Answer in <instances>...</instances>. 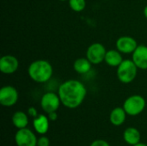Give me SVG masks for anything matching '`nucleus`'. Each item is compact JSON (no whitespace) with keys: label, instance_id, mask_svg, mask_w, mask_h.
<instances>
[{"label":"nucleus","instance_id":"obj_1","mask_svg":"<svg viewBox=\"0 0 147 146\" xmlns=\"http://www.w3.org/2000/svg\"><path fill=\"white\" fill-rule=\"evenodd\" d=\"M58 95L63 106L70 109H74L84 102L87 95V89L80 81L70 79L59 85Z\"/></svg>","mask_w":147,"mask_h":146},{"label":"nucleus","instance_id":"obj_2","mask_svg":"<svg viewBox=\"0 0 147 146\" xmlns=\"http://www.w3.org/2000/svg\"><path fill=\"white\" fill-rule=\"evenodd\" d=\"M53 73V70L52 65L45 59L33 61L28 68V74L29 77L38 83H44L49 81Z\"/></svg>","mask_w":147,"mask_h":146},{"label":"nucleus","instance_id":"obj_3","mask_svg":"<svg viewBox=\"0 0 147 146\" xmlns=\"http://www.w3.org/2000/svg\"><path fill=\"white\" fill-rule=\"evenodd\" d=\"M138 67L132 59H124L117 67L116 75L119 81L124 84L131 83L137 77Z\"/></svg>","mask_w":147,"mask_h":146},{"label":"nucleus","instance_id":"obj_4","mask_svg":"<svg viewBox=\"0 0 147 146\" xmlns=\"http://www.w3.org/2000/svg\"><path fill=\"white\" fill-rule=\"evenodd\" d=\"M146 105V102L143 96L140 95H133L125 100L123 108L127 115L137 116L145 110Z\"/></svg>","mask_w":147,"mask_h":146},{"label":"nucleus","instance_id":"obj_5","mask_svg":"<svg viewBox=\"0 0 147 146\" xmlns=\"http://www.w3.org/2000/svg\"><path fill=\"white\" fill-rule=\"evenodd\" d=\"M107 50L105 46L99 42L92 43L86 51V58L92 65H99L105 59Z\"/></svg>","mask_w":147,"mask_h":146},{"label":"nucleus","instance_id":"obj_6","mask_svg":"<svg viewBox=\"0 0 147 146\" xmlns=\"http://www.w3.org/2000/svg\"><path fill=\"white\" fill-rule=\"evenodd\" d=\"M61 104L60 98L58 94L54 92L45 93L40 100V107L47 114L52 112H57Z\"/></svg>","mask_w":147,"mask_h":146},{"label":"nucleus","instance_id":"obj_7","mask_svg":"<svg viewBox=\"0 0 147 146\" xmlns=\"http://www.w3.org/2000/svg\"><path fill=\"white\" fill-rule=\"evenodd\" d=\"M38 139L28 128L18 129L15 135V142L17 146H37Z\"/></svg>","mask_w":147,"mask_h":146},{"label":"nucleus","instance_id":"obj_8","mask_svg":"<svg viewBox=\"0 0 147 146\" xmlns=\"http://www.w3.org/2000/svg\"><path fill=\"white\" fill-rule=\"evenodd\" d=\"M18 97L17 89L11 85L3 86L0 89V103L3 107L14 106L17 102Z\"/></svg>","mask_w":147,"mask_h":146},{"label":"nucleus","instance_id":"obj_9","mask_svg":"<svg viewBox=\"0 0 147 146\" xmlns=\"http://www.w3.org/2000/svg\"><path fill=\"white\" fill-rule=\"evenodd\" d=\"M138 46L139 45H138L136 40L134 38H133L131 36H127V35L121 36L120 38L117 39V40L115 42L116 49L124 54L133 53Z\"/></svg>","mask_w":147,"mask_h":146},{"label":"nucleus","instance_id":"obj_10","mask_svg":"<svg viewBox=\"0 0 147 146\" xmlns=\"http://www.w3.org/2000/svg\"><path fill=\"white\" fill-rule=\"evenodd\" d=\"M18 59L13 55H4L0 59V71L3 74H13L18 70Z\"/></svg>","mask_w":147,"mask_h":146},{"label":"nucleus","instance_id":"obj_11","mask_svg":"<svg viewBox=\"0 0 147 146\" xmlns=\"http://www.w3.org/2000/svg\"><path fill=\"white\" fill-rule=\"evenodd\" d=\"M132 54V60L138 69L147 70V46L139 45Z\"/></svg>","mask_w":147,"mask_h":146},{"label":"nucleus","instance_id":"obj_12","mask_svg":"<svg viewBox=\"0 0 147 146\" xmlns=\"http://www.w3.org/2000/svg\"><path fill=\"white\" fill-rule=\"evenodd\" d=\"M49 121L48 117L44 114H39L37 117L34 118L33 126L35 132L40 135L46 134L49 129Z\"/></svg>","mask_w":147,"mask_h":146},{"label":"nucleus","instance_id":"obj_13","mask_svg":"<svg viewBox=\"0 0 147 146\" xmlns=\"http://www.w3.org/2000/svg\"><path fill=\"white\" fill-rule=\"evenodd\" d=\"M123 60L121 52L117 49H111L107 51L104 62L111 67H118Z\"/></svg>","mask_w":147,"mask_h":146},{"label":"nucleus","instance_id":"obj_14","mask_svg":"<svg viewBox=\"0 0 147 146\" xmlns=\"http://www.w3.org/2000/svg\"><path fill=\"white\" fill-rule=\"evenodd\" d=\"M127 115V114L126 111L124 110L123 107L122 108L117 107L111 111L110 115H109V120L112 125L119 126H121L125 122Z\"/></svg>","mask_w":147,"mask_h":146},{"label":"nucleus","instance_id":"obj_15","mask_svg":"<svg viewBox=\"0 0 147 146\" xmlns=\"http://www.w3.org/2000/svg\"><path fill=\"white\" fill-rule=\"evenodd\" d=\"M140 133L134 127H128L123 133V139L129 145H136L140 142Z\"/></svg>","mask_w":147,"mask_h":146},{"label":"nucleus","instance_id":"obj_16","mask_svg":"<svg viewBox=\"0 0 147 146\" xmlns=\"http://www.w3.org/2000/svg\"><path fill=\"white\" fill-rule=\"evenodd\" d=\"M92 64L87 58H78L73 63L74 71L81 75L88 73L91 69Z\"/></svg>","mask_w":147,"mask_h":146},{"label":"nucleus","instance_id":"obj_17","mask_svg":"<svg viewBox=\"0 0 147 146\" xmlns=\"http://www.w3.org/2000/svg\"><path fill=\"white\" fill-rule=\"evenodd\" d=\"M12 124L17 128L22 129L27 127L28 124V114L22 111H17L12 116Z\"/></svg>","mask_w":147,"mask_h":146},{"label":"nucleus","instance_id":"obj_18","mask_svg":"<svg viewBox=\"0 0 147 146\" xmlns=\"http://www.w3.org/2000/svg\"><path fill=\"white\" fill-rule=\"evenodd\" d=\"M70 8L75 12H81L86 7L85 0H68Z\"/></svg>","mask_w":147,"mask_h":146},{"label":"nucleus","instance_id":"obj_19","mask_svg":"<svg viewBox=\"0 0 147 146\" xmlns=\"http://www.w3.org/2000/svg\"><path fill=\"white\" fill-rule=\"evenodd\" d=\"M50 145V140L46 136H41L37 140V146H49Z\"/></svg>","mask_w":147,"mask_h":146},{"label":"nucleus","instance_id":"obj_20","mask_svg":"<svg viewBox=\"0 0 147 146\" xmlns=\"http://www.w3.org/2000/svg\"><path fill=\"white\" fill-rule=\"evenodd\" d=\"M90 146H110L109 144L103 139H96L93 141Z\"/></svg>","mask_w":147,"mask_h":146},{"label":"nucleus","instance_id":"obj_21","mask_svg":"<svg viewBox=\"0 0 147 146\" xmlns=\"http://www.w3.org/2000/svg\"><path fill=\"white\" fill-rule=\"evenodd\" d=\"M28 114L29 115V116H31V117H33V118H35V117H37L39 114H38V112H37V110H36V108H34V107H30L28 109Z\"/></svg>","mask_w":147,"mask_h":146},{"label":"nucleus","instance_id":"obj_22","mask_svg":"<svg viewBox=\"0 0 147 146\" xmlns=\"http://www.w3.org/2000/svg\"><path fill=\"white\" fill-rule=\"evenodd\" d=\"M47 117L50 120V121H55L58 118V114L56 112H52V113L47 114Z\"/></svg>","mask_w":147,"mask_h":146},{"label":"nucleus","instance_id":"obj_23","mask_svg":"<svg viewBox=\"0 0 147 146\" xmlns=\"http://www.w3.org/2000/svg\"><path fill=\"white\" fill-rule=\"evenodd\" d=\"M144 15H145V17L147 19V5L144 8Z\"/></svg>","mask_w":147,"mask_h":146},{"label":"nucleus","instance_id":"obj_24","mask_svg":"<svg viewBox=\"0 0 147 146\" xmlns=\"http://www.w3.org/2000/svg\"><path fill=\"white\" fill-rule=\"evenodd\" d=\"M134 146H147L146 144H143V143H139L138 145H134Z\"/></svg>","mask_w":147,"mask_h":146},{"label":"nucleus","instance_id":"obj_25","mask_svg":"<svg viewBox=\"0 0 147 146\" xmlns=\"http://www.w3.org/2000/svg\"><path fill=\"white\" fill-rule=\"evenodd\" d=\"M58 1H68V0H58Z\"/></svg>","mask_w":147,"mask_h":146}]
</instances>
